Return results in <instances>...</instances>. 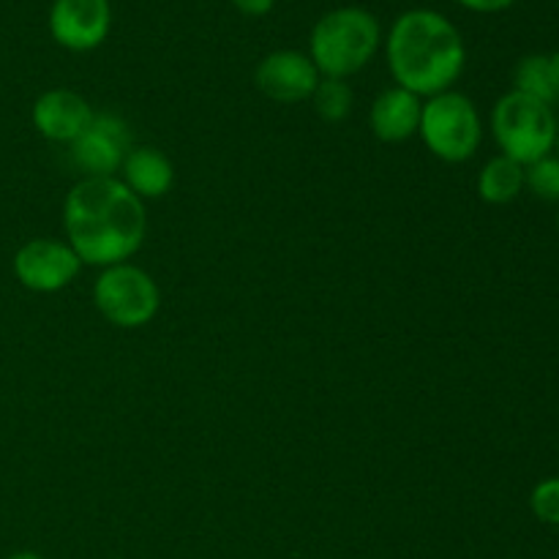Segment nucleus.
I'll return each instance as SVG.
<instances>
[{
    "label": "nucleus",
    "mask_w": 559,
    "mask_h": 559,
    "mask_svg": "<svg viewBox=\"0 0 559 559\" xmlns=\"http://www.w3.org/2000/svg\"><path fill=\"white\" fill-rule=\"evenodd\" d=\"M63 229L82 265H120L147 238L145 202L120 178H82L63 200Z\"/></svg>",
    "instance_id": "1"
},
{
    "label": "nucleus",
    "mask_w": 559,
    "mask_h": 559,
    "mask_svg": "<svg viewBox=\"0 0 559 559\" xmlns=\"http://www.w3.org/2000/svg\"><path fill=\"white\" fill-rule=\"evenodd\" d=\"M388 69L399 87L420 98L451 91L467 66L459 27L435 9H409L393 20L385 41Z\"/></svg>",
    "instance_id": "2"
},
{
    "label": "nucleus",
    "mask_w": 559,
    "mask_h": 559,
    "mask_svg": "<svg viewBox=\"0 0 559 559\" xmlns=\"http://www.w3.org/2000/svg\"><path fill=\"white\" fill-rule=\"evenodd\" d=\"M382 44V25L371 11L344 5L322 14L309 36V58L320 76L347 80L374 60Z\"/></svg>",
    "instance_id": "3"
},
{
    "label": "nucleus",
    "mask_w": 559,
    "mask_h": 559,
    "mask_svg": "<svg viewBox=\"0 0 559 559\" xmlns=\"http://www.w3.org/2000/svg\"><path fill=\"white\" fill-rule=\"evenodd\" d=\"M557 118L549 104L530 98L524 93H506L491 109V134L502 156L513 158L522 167L551 156L557 142Z\"/></svg>",
    "instance_id": "4"
},
{
    "label": "nucleus",
    "mask_w": 559,
    "mask_h": 559,
    "mask_svg": "<svg viewBox=\"0 0 559 559\" xmlns=\"http://www.w3.org/2000/svg\"><path fill=\"white\" fill-rule=\"evenodd\" d=\"M418 136L429 147L431 156H437L440 162H469L484 140L478 107L473 104V98L453 87L429 96L420 109Z\"/></svg>",
    "instance_id": "5"
},
{
    "label": "nucleus",
    "mask_w": 559,
    "mask_h": 559,
    "mask_svg": "<svg viewBox=\"0 0 559 559\" xmlns=\"http://www.w3.org/2000/svg\"><path fill=\"white\" fill-rule=\"evenodd\" d=\"M93 304L98 314L115 328L136 331L156 320L162 309V289L156 278L140 265L120 262V265L102 267L93 282Z\"/></svg>",
    "instance_id": "6"
},
{
    "label": "nucleus",
    "mask_w": 559,
    "mask_h": 559,
    "mask_svg": "<svg viewBox=\"0 0 559 559\" xmlns=\"http://www.w3.org/2000/svg\"><path fill=\"white\" fill-rule=\"evenodd\" d=\"M82 260L66 240L33 238L14 254V276L31 293H60L80 273Z\"/></svg>",
    "instance_id": "7"
},
{
    "label": "nucleus",
    "mask_w": 559,
    "mask_h": 559,
    "mask_svg": "<svg viewBox=\"0 0 559 559\" xmlns=\"http://www.w3.org/2000/svg\"><path fill=\"white\" fill-rule=\"evenodd\" d=\"M71 158L85 178H118L131 145V131L112 112L93 115L91 126L71 142Z\"/></svg>",
    "instance_id": "8"
},
{
    "label": "nucleus",
    "mask_w": 559,
    "mask_h": 559,
    "mask_svg": "<svg viewBox=\"0 0 559 559\" xmlns=\"http://www.w3.org/2000/svg\"><path fill=\"white\" fill-rule=\"evenodd\" d=\"M112 27L109 0H52L49 36L69 52H91L102 47Z\"/></svg>",
    "instance_id": "9"
},
{
    "label": "nucleus",
    "mask_w": 559,
    "mask_h": 559,
    "mask_svg": "<svg viewBox=\"0 0 559 559\" xmlns=\"http://www.w3.org/2000/svg\"><path fill=\"white\" fill-rule=\"evenodd\" d=\"M320 80V71L309 55L298 49H276L265 55L254 71L257 91L276 104L309 102Z\"/></svg>",
    "instance_id": "10"
},
{
    "label": "nucleus",
    "mask_w": 559,
    "mask_h": 559,
    "mask_svg": "<svg viewBox=\"0 0 559 559\" xmlns=\"http://www.w3.org/2000/svg\"><path fill=\"white\" fill-rule=\"evenodd\" d=\"M93 115L96 112L87 104V98L69 91V87H55V91L41 93L31 109L33 129L44 140L63 142V145H71L91 126Z\"/></svg>",
    "instance_id": "11"
},
{
    "label": "nucleus",
    "mask_w": 559,
    "mask_h": 559,
    "mask_svg": "<svg viewBox=\"0 0 559 559\" xmlns=\"http://www.w3.org/2000/svg\"><path fill=\"white\" fill-rule=\"evenodd\" d=\"M420 109H424V98L420 96H415V93L404 91L399 85L385 87L371 102L369 126L380 142H391V145L407 142L409 136L418 134Z\"/></svg>",
    "instance_id": "12"
},
{
    "label": "nucleus",
    "mask_w": 559,
    "mask_h": 559,
    "mask_svg": "<svg viewBox=\"0 0 559 559\" xmlns=\"http://www.w3.org/2000/svg\"><path fill=\"white\" fill-rule=\"evenodd\" d=\"M120 180L145 200H162L175 183V167L162 151L156 147H142L134 145L126 156L123 167H120Z\"/></svg>",
    "instance_id": "13"
},
{
    "label": "nucleus",
    "mask_w": 559,
    "mask_h": 559,
    "mask_svg": "<svg viewBox=\"0 0 559 559\" xmlns=\"http://www.w3.org/2000/svg\"><path fill=\"white\" fill-rule=\"evenodd\" d=\"M524 191V167L508 156H495L480 167L478 194L489 205H508Z\"/></svg>",
    "instance_id": "14"
},
{
    "label": "nucleus",
    "mask_w": 559,
    "mask_h": 559,
    "mask_svg": "<svg viewBox=\"0 0 559 559\" xmlns=\"http://www.w3.org/2000/svg\"><path fill=\"white\" fill-rule=\"evenodd\" d=\"M513 91L524 93L530 98H538L544 104H555V80H551V63L549 55H527L516 63L513 71Z\"/></svg>",
    "instance_id": "15"
},
{
    "label": "nucleus",
    "mask_w": 559,
    "mask_h": 559,
    "mask_svg": "<svg viewBox=\"0 0 559 559\" xmlns=\"http://www.w3.org/2000/svg\"><path fill=\"white\" fill-rule=\"evenodd\" d=\"M309 102L322 120H328V123H342V120L349 118V112H353L355 93L353 87L347 85V80L322 76L314 96H311Z\"/></svg>",
    "instance_id": "16"
},
{
    "label": "nucleus",
    "mask_w": 559,
    "mask_h": 559,
    "mask_svg": "<svg viewBox=\"0 0 559 559\" xmlns=\"http://www.w3.org/2000/svg\"><path fill=\"white\" fill-rule=\"evenodd\" d=\"M524 189L538 200L559 202V156H544L524 167Z\"/></svg>",
    "instance_id": "17"
},
{
    "label": "nucleus",
    "mask_w": 559,
    "mask_h": 559,
    "mask_svg": "<svg viewBox=\"0 0 559 559\" xmlns=\"http://www.w3.org/2000/svg\"><path fill=\"white\" fill-rule=\"evenodd\" d=\"M530 508L544 524L559 527V478H546L530 495Z\"/></svg>",
    "instance_id": "18"
},
{
    "label": "nucleus",
    "mask_w": 559,
    "mask_h": 559,
    "mask_svg": "<svg viewBox=\"0 0 559 559\" xmlns=\"http://www.w3.org/2000/svg\"><path fill=\"white\" fill-rule=\"evenodd\" d=\"M456 3L464 5V9L475 11V14H497V11L511 9L516 0H456Z\"/></svg>",
    "instance_id": "19"
},
{
    "label": "nucleus",
    "mask_w": 559,
    "mask_h": 559,
    "mask_svg": "<svg viewBox=\"0 0 559 559\" xmlns=\"http://www.w3.org/2000/svg\"><path fill=\"white\" fill-rule=\"evenodd\" d=\"M233 5L246 16H265L276 5V0H233Z\"/></svg>",
    "instance_id": "20"
},
{
    "label": "nucleus",
    "mask_w": 559,
    "mask_h": 559,
    "mask_svg": "<svg viewBox=\"0 0 559 559\" xmlns=\"http://www.w3.org/2000/svg\"><path fill=\"white\" fill-rule=\"evenodd\" d=\"M549 63H551V80H555V93H557V102H559V52L549 55Z\"/></svg>",
    "instance_id": "21"
},
{
    "label": "nucleus",
    "mask_w": 559,
    "mask_h": 559,
    "mask_svg": "<svg viewBox=\"0 0 559 559\" xmlns=\"http://www.w3.org/2000/svg\"><path fill=\"white\" fill-rule=\"evenodd\" d=\"M9 559H44V557L36 555V551H14Z\"/></svg>",
    "instance_id": "22"
},
{
    "label": "nucleus",
    "mask_w": 559,
    "mask_h": 559,
    "mask_svg": "<svg viewBox=\"0 0 559 559\" xmlns=\"http://www.w3.org/2000/svg\"><path fill=\"white\" fill-rule=\"evenodd\" d=\"M555 147H557V153H559V126H557V142H555Z\"/></svg>",
    "instance_id": "23"
},
{
    "label": "nucleus",
    "mask_w": 559,
    "mask_h": 559,
    "mask_svg": "<svg viewBox=\"0 0 559 559\" xmlns=\"http://www.w3.org/2000/svg\"><path fill=\"white\" fill-rule=\"evenodd\" d=\"M557 222H559V218H557Z\"/></svg>",
    "instance_id": "24"
}]
</instances>
